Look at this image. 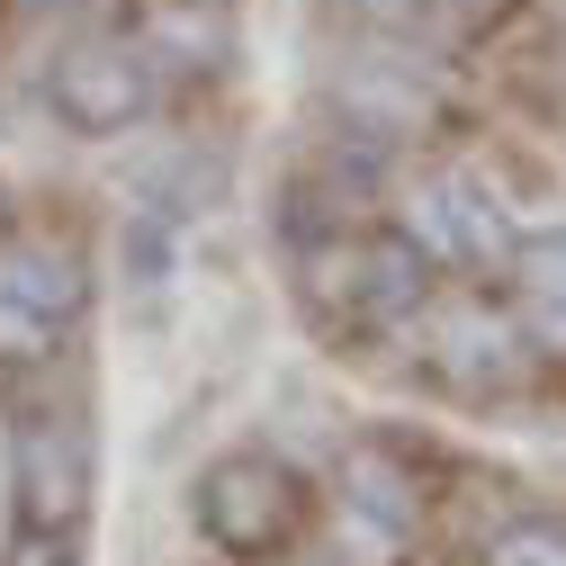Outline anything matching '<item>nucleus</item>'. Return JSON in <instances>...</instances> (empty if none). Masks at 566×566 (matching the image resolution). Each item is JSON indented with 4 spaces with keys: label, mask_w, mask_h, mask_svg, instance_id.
<instances>
[{
    "label": "nucleus",
    "mask_w": 566,
    "mask_h": 566,
    "mask_svg": "<svg viewBox=\"0 0 566 566\" xmlns=\"http://www.w3.org/2000/svg\"><path fill=\"white\" fill-rule=\"evenodd\" d=\"M413 342H422V378H432L441 396H459V405H513L539 378L531 333L513 324V306L494 289H441L432 306H422Z\"/></svg>",
    "instance_id": "f03ea898"
},
{
    "label": "nucleus",
    "mask_w": 566,
    "mask_h": 566,
    "mask_svg": "<svg viewBox=\"0 0 566 566\" xmlns=\"http://www.w3.org/2000/svg\"><path fill=\"white\" fill-rule=\"evenodd\" d=\"M333 10L369 45H422V28H432V0H333Z\"/></svg>",
    "instance_id": "f8f14e48"
},
{
    "label": "nucleus",
    "mask_w": 566,
    "mask_h": 566,
    "mask_svg": "<svg viewBox=\"0 0 566 566\" xmlns=\"http://www.w3.org/2000/svg\"><path fill=\"white\" fill-rule=\"evenodd\" d=\"M387 226L432 261L441 279H468V289H504L513 261H522V207L504 198V180H485L476 163H432L396 180V207Z\"/></svg>",
    "instance_id": "f257e3e1"
},
{
    "label": "nucleus",
    "mask_w": 566,
    "mask_h": 566,
    "mask_svg": "<svg viewBox=\"0 0 566 566\" xmlns=\"http://www.w3.org/2000/svg\"><path fill=\"white\" fill-rule=\"evenodd\" d=\"M189 513H198V531H207L217 557L261 566V557H289V548H297V531H306V485H297L289 459H270V450H226L217 468L198 476Z\"/></svg>",
    "instance_id": "20e7f679"
},
{
    "label": "nucleus",
    "mask_w": 566,
    "mask_h": 566,
    "mask_svg": "<svg viewBox=\"0 0 566 566\" xmlns=\"http://www.w3.org/2000/svg\"><path fill=\"white\" fill-rule=\"evenodd\" d=\"M0 207H10V198H0Z\"/></svg>",
    "instance_id": "a211bd4d"
},
{
    "label": "nucleus",
    "mask_w": 566,
    "mask_h": 566,
    "mask_svg": "<svg viewBox=\"0 0 566 566\" xmlns=\"http://www.w3.org/2000/svg\"><path fill=\"white\" fill-rule=\"evenodd\" d=\"M504 306H513V324L531 333L539 360H566V226H548V234L522 243V261H513V279H504Z\"/></svg>",
    "instance_id": "9d476101"
},
{
    "label": "nucleus",
    "mask_w": 566,
    "mask_h": 566,
    "mask_svg": "<svg viewBox=\"0 0 566 566\" xmlns=\"http://www.w3.org/2000/svg\"><path fill=\"white\" fill-rule=\"evenodd\" d=\"M0 306H19L45 333H73L91 315V261L63 234H0Z\"/></svg>",
    "instance_id": "6e6552de"
},
{
    "label": "nucleus",
    "mask_w": 566,
    "mask_h": 566,
    "mask_svg": "<svg viewBox=\"0 0 566 566\" xmlns=\"http://www.w3.org/2000/svg\"><path fill=\"white\" fill-rule=\"evenodd\" d=\"M432 297H441V270L422 261L396 226H369V270H360V315H350V342H396V333H413Z\"/></svg>",
    "instance_id": "1a4fd4ad"
},
{
    "label": "nucleus",
    "mask_w": 566,
    "mask_h": 566,
    "mask_svg": "<svg viewBox=\"0 0 566 566\" xmlns=\"http://www.w3.org/2000/svg\"><path fill=\"white\" fill-rule=\"evenodd\" d=\"M0 566H82V531H10Z\"/></svg>",
    "instance_id": "2eb2a0df"
},
{
    "label": "nucleus",
    "mask_w": 566,
    "mask_h": 566,
    "mask_svg": "<svg viewBox=\"0 0 566 566\" xmlns=\"http://www.w3.org/2000/svg\"><path fill=\"white\" fill-rule=\"evenodd\" d=\"M10 485H19V531H82V504H91V422L73 405L19 413Z\"/></svg>",
    "instance_id": "0eeeda50"
},
{
    "label": "nucleus",
    "mask_w": 566,
    "mask_h": 566,
    "mask_svg": "<svg viewBox=\"0 0 566 566\" xmlns=\"http://www.w3.org/2000/svg\"><path fill=\"white\" fill-rule=\"evenodd\" d=\"M333 117L378 135V145H422L432 126H450L459 91H450V63L432 45H369L333 73Z\"/></svg>",
    "instance_id": "423d86ee"
},
{
    "label": "nucleus",
    "mask_w": 566,
    "mask_h": 566,
    "mask_svg": "<svg viewBox=\"0 0 566 566\" xmlns=\"http://www.w3.org/2000/svg\"><path fill=\"white\" fill-rule=\"evenodd\" d=\"M126 270H135V289H163V270H171V207H145V217L126 226Z\"/></svg>",
    "instance_id": "ddd939ff"
},
{
    "label": "nucleus",
    "mask_w": 566,
    "mask_h": 566,
    "mask_svg": "<svg viewBox=\"0 0 566 566\" xmlns=\"http://www.w3.org/2000/svg\"><path fill=\"white\" fill-rule=\"evenodd\" d=\"M171 91V63L145 45V36H82V45H63L45 63V108L91 135V145H108V135H135Z\"/></svg>",
    "instance_id": "39448f33"
},
{
    "label": "nucleus",
    "mask_w": 566,
    "mask_h": 566,
    "mask_svg": "<svg viewBox=\"0 0 566 566\" xmlns=\"http://www.w3.org/2000/svg\"><path fill=\"white\" fill-rule=\"evenodd\" d=\"M476 566H566V513L557 504L504 513V522L476 539Z\"/></svg>",
    "instance_id": "9b49d317"
},
{
    "label": "nucleus",
    "mask_w": 566,
    "mask_h": 566,
    "mask_svg": "<svg viewBox=\"0 0 566 566\" xmlns=\"http://www.w3.org/2000/svg\"><path fill=\"white\" fill-rule=\"evenodd\" d=\"M504 10H513V0H432V28L441 36H468V28H494ZM432 28H422V36H432Z\"/></svg>",
    "instance_id": "dca6fc26"
},
{
    "label": "nucleus",
    "mask_w": 566,
    "mask_h": 566,
    "mask_svg": "<svg viewBox=\"0 0 566 566\" xmlns=\"http://www.w3.org/2000/svg\"><path fill=\"white\" fill-rule=\"evenodd\" d=\"M10 10H19V19H73V28H82V19L108 10V0H10Z\"/></svg>",
    "instance_id": "f3484780"
},
{
    "label": "nucleus",
    "mask_w": 566,
    "mask_h": 566,
    "mask_svg": "<svg viewBox=\"0 0 566 566\" xmlns=\"http://www.w3.org/2000/svg\"><path fill=\"white\" fill-rule=\"evenodd\" d=\"M432 531V476L422 459L387 432L350 441L342 468H333V539H342V566H405Z\"/></svg>",
    "instance_id": "7ed1b4c3"
},
{
    "label": "nucleus",
    "mask_w": 566,
    "mask_h": 566,
    "mask_svg": "<svg viewBox=\"0 0 566 566\" xmlns=\"http://www.w3.org/2000/svg\"><path fill=\"white\" fill-rule=\"evenodd\" d=\"M63 350V333H45V324H28L19 306H0V369H45Z\"/></svg>",
    "instance_id": "4468645a"
}]
</instances>
